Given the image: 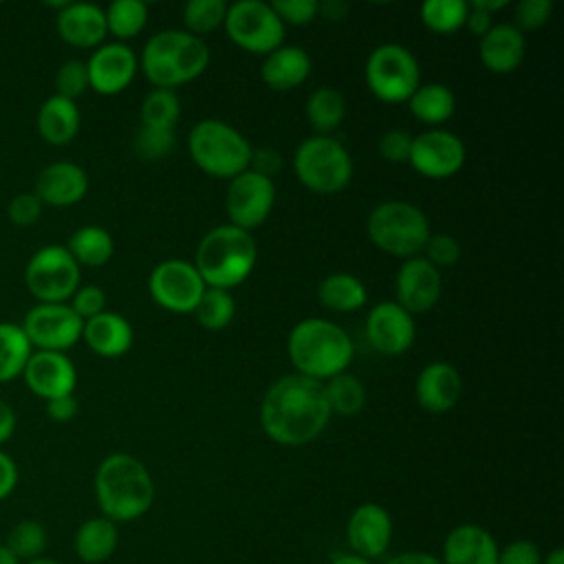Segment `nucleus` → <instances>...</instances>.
<instances>
[{
	"mask_svg": "<svg viewBox=\"0 0 564 564\" xmlns=\"http://www.w3.org/2000/svg\"><path fill=\"white\" fill-rule=\"evenodd\" d=\"M330 564H372V562H370V560H364V557H359V555H355V553H341V555L333 557Z\"/></svg>",
	"mask_w": 564,
	"mask_h": 564,
	"instance_id": "nucleus-59",
	"label": "nucleus"
},
{
	"mask_svg": "<svg viewBox=\"0 0 564 564\" xmlns=\"http://www.w3.org/2000/svg\"><path fill=\"white\" fill-rule=\"evenodd\" d=\"M311 57L302 46L282 44L264 55L260 77L271 90L286 93L306 82V77L311 75Z\"/></svg>",
	"mask_w": 564,
	"mask_h": 564,
	"instance_id": "nucleus-27",
	"label": "nucleus"
},
{
	"mask_svg": "<svg viewBox=\"0 0 564 564\" xmlns=\"http://www.w3.org/2000/svg\"><path fill=\"white\" fill-rule=\"evenodd\" d=\"M249 170L267 178H273L282 170V154L273 148H258L251 152Z\"/></svg>",
	"mask_w": 564,
	"mask_h": 564,
	"instance_id": "nucleus-51",
	"label": "nucleus"
},
{
	"mask_svg": "<svg viewBox=\"0 0 564 564\" xmlns=\"http://www.w3.org/2000/svg\"><path fill=\"white\" fill-rule=\"evenodd\" d=\"M273 203H275L273 178L245 170L242 174L229 181L227 196H225V212H227L229 225L251 231L269 218Z\"/></svg>",
	"mask_w": 564,
	"mask_h": 564,
	"instance_id": "nucleus-14",
	"label": "nucleus"
},
{
	"mask_svg": "<svg viewBox=\"0 0 564 564\" xmlns=\"http://www.w3.org/2000/svg\"><path fill=\"white\" fill-rule=\"evenodd\" d=\"M44 410H46V416H48L51 421H55V423H68V421H73V419L77 416L79 405H77L75 394H66V397H57V399L46 401Z\"/></svg>",
	"mask_w": 564,
	"mask_h": 564,
	"instance_id": "nucleus-52",
	"label": "nucleus"
},
{
	"mask_svg": "<svg viewBox=\"0 0 564 564\" xmlns=\"http://www.w3.org/2000/svg\"><path fill=\"white\" fill-rule=\"evenodd\" d=\"M88 192V174L73 161H53L37 172L33 194L42 205L70 207Z\"/></svg>",
	"mask_w": 564,
	"mask_h": 564,
	"instance_id": "nucleus-22",
	"label": "nucleus"
},
{
	"mask_svg": "<svg viewBox=\"0 0 564 564\" xmlns=\"http://www.w3.org/2000/svg\"><path fill=\"white\" fill-rule=\"evenodd\" d=\"M366 337L370 346L388 357H399L408 352L416 337L414 315H410L394 300L379 302L370 308L366 317Z\"/></svg>",
	"mask_w": 564,
	"mask_h": 564,
	"instance_id": "nucleus-17",
	"label": "nucleus"
},
{
	"mask_svg": "<svg viewBox=\"0 0 564 564\" xmlns=\"http://www.w3.org/2000/svg\"><path fill=\"white\" fill-rule=\"evenodd\" d=\"M516 22L513 26L518 31H535L544 26L553 15V2L551 0H520L516 4Z\"/></svg>",
	"mask_w": 564,
	"mask_h": 564,
	"instance_id": "nucleus-45",
	"label": "nucleus"
},
{
	"mask_svg": "<svg viewBox=\"0 0 564 564\" xmlns=\"http://www.w3.org/2000/svg\"><path fill=\"white\" fill-rule=\"evenodd\" d=\"M286 350L295 372L319 383L346 372L355 357L350 335L339 324L322 317L297 322L289 333Z\"/></svg>",
	"mask_w": 564,
	"mask_h": 564,
	"instance_id": "nucleus-3",
	"label": "nucleus"
},
{
	"mask_svg": "<svg viewBox=\"0 0 564 564\" xmlns=\"http://www.w3.org/2000/svg\"><path fill=\"white\" fill-rule=\"evenodd\" d=\"M275 15L282 20V24L304 26L317 18V0H275L271 2Z\"/></svg>",
	"mask_w": 564,
	"mask_h": 564,
	"instance_id": "nucleus-48",
	"label": "nucleus"
},
{
	"mask_svg": "<svg viewBox=\"0 0 564 564\" xmlns=\"http://www.w3.org/2000/svg\"><path fill=\"white\" fill-rule=\"evenodd\" d=\"M137 68L139 57L126 42H104L90 53L86 62L88 86L97 95H119L132 84Z\"/></svg>",
	"mask_w": 564,
	"mask_h": 564,
	"instance_id": "nucleus-16",
	"label": "nucleus"
},
{
	"mask_svg": "<svg viewBox=\"0 0 564 564\" xmlns=\"http://www.w3.org/2000/svg\"><path fill=\"white\" fill-rule=\"evenodd\" d=\"M15 425H18V416H15V410L4 401L0 399V447L11 441L13 432H15Z\"/></svg>",
	"mask_w": 564,
	"mask_h": 564,
	"instance_id": "nucleus-54",
	"label": "nucleus"
},
{
	"mask_svg": "<svg viewBox=\"0 0 564 564\" xmlns=\"http://www.w3.org/2000/svg\"><path fill=\"white\" fill-rule=\"evenodd\" d=\"M205 289L194 262L181 258L159 262L148 278L150 297L170 313H192Z\"/></svg>",
	"mask_w": 564,
	"mask_h": 564,
	"instance_id": "nucleus-13",
	"label": "nucleus"
},
{
	"mask_svg": "<svg viewBox=\"0 0 564 564\" xmlns=\"http://www.w3.org/2000/svg\"><path fill=\"white\" fill-rule=\"evenodd\" d=\"M207 64L209 48L205 40L178 29L159 31L141 53V70L154 88L174 90L203 75Z\"/></svg>",
	"mask_w": 564,
	"mask_h": 564,
	"instance_id": "nucleus-4",
	"label": "nucleus"
},
{
	"mask_svg": "<svg viewBox=\"0 0 564 564\" xmlns=\"http://www.w3.org/2000/svg\"><path fill=\"white\" fill-rule=\"evenodd\" d=\"M386 564H443L438 555L427 551H403L392 555Z\"/></svg>",
	"mask_w": 564,
	"mask_h": 564,
	"instance_id": "nucleus-55",
	"label": "nucleus"
},
{
	"mask_svg": "<svg viewBox=\"0 0 564 564\" xmlns=\"http://www.w3.org/2000/svg\"><path fill=\"white\" fill-rule=\"evenodd\" d=\"M482 66L494 75H509L518 70L527 55V37L511 22L494 24L478 44Z\"/></svg>",
	"mask_w": 564,
	"mask_h": 564,
	"instance_id": "nucleus-24",
	"label": "nucleus"
},
{
	"mask_svg": "<svg viewBox=\"0 0 564 564\" xmlns=\"http://www.w3.org/2000/svg\"><path fill=\"white\" fill-rule=\"evenodd\" d=\"M176 145V134L174 130L167 128H150V126H141L134 134L132 148L134 154L143 161H161L165 159Z\"/></svg>",
	"mask_w": 564,
	"mask_h": 564,
	"instance_id": "nucleus-42",
	"label": "nucleus"
},
{
	"mask_svg": "<svg viewBox=\"0 0 564 564\" xmlns=\"http://www.w3.org/2000/svg\"><path fill=\"white\" fill-rule=\"evenodd\" d=\"M75 262L82 267H104L115 253V240L101 225H84L75 229L64 245Z\"/></svg>",
	"mask_w": 564,
	"mask_h": 564,
	"instance_id": "nucleus-32",
	"label": "nucleus"
},
{
	"mask_svg": "<svg viewBox=\"0 0 564 564\" xmlns=\"http://www.w3.org/2000/svg\"><path fill=\"white\" fill-rule=\"evenodd\" d=\"M330 408L324 386L297 372L275 379L260 403V425L264 434L284 447L313 443L328 425Z\"/></svg>",
	"mask_w": 564,
	"mask_h": 564,
	"instance_id": "nucleus-1",
	"label": "nucleus"
},
{
	"mask_svg": "<svg viewBox=\"0 0 564 564\" xmlns=\"http://www.w3.org/2000/svg\"><path fill=\"white\" fill-rule=\"evenodd\" d=\"M412 150V134L405 130H388L379 139V154L388 163H408Z\"/></svg>",
	"mask_w": 564,
	"mask_h": 564,
	"instance_id": "nucleus-49",
	"label": "nucleus"
},
{
	"mask_svg": "<svg viewBox=\"0 0 564 564\" xmlns=\"http://www.w3.org/2000/svg\"><path fill=\"white\" fill-rule=\"evenodd\" d=\"M95 500L104 518L134 522L154 502V480L137 456L112 452L95 469Z\"/></svg>",
	"mask_w": 564,
	"mask_h": 564,
	"instance_id": "nucleus-2",
	"label": "nucleus"
},
{
	"mask_svg": "<svg viewBox=\"0 0 564 564\" xmlns=\"http://www.w3.org/2000/svg\"><path fill=\"white\" fill-rule=\"evenodd\" d=\"M86 88H90L86 62L66 59L55 73V95H62V97L75 101L79 95L86 93Z\"/></svg>",
	"mask_w": 564,
	"mask_h": 564,
	"instance_id": "nucleus-43",
	"label": "nucleus"
},
{
	"mask_svg": "<svg viewBox=\"0 0 564 564\" xmlns=\"http://www.w3.org/2000/svg\"><path fill=\"white\" fill-rule=\"evenodd\" d=\"M256 258L258 249L251 231L227 223L214 227L200 238L194 267L200 273L205 286L231 291L251 275Z\"/></svg>",
	"mask_w": 564,
	"mask_h": 564,
	"instance_id": "nucleus-5",
	"label": "nucleus"
},
{
	"mask_svg": "<svg viewBox=\"0 0 564 564\" xmlns=\"http://www.w3.org/2000/svg\"><path fill=\"white\" fill-rule=\"evenodd\" d=\"M18 478H20V471L13 456L0 447V502L15 491Z\"/></svg>",
	"mask_w": 564,
	"mask_h": 564,
	"instance_id": "nucleus-53",
	"label": "nucleus"
},
{
	"mask_svg": "<svg viewBox=\"0 0 564 564\" xmlns=\"http://www.w3.org/2000/svg\"><path fill=\"white\" fill-rule=\"evenodd\" d=\"M408 108L414 119L436 128L454 115L456 97L449 86L438 82H427V84H419V88L410 95Z\"/></svg>",
	"mask_w": 564,
	"mask_h": 564,
	"instance_id": "nucleus-30",
	"label": "nucleus"
},
{
	"mask_svg": "<svg viewBox=\"0 0 564 564\" xmlns=\"http://www.w3.org/2000/svg\"><path fill=\"white\" fill-rule=\"evenodd\" d=\"M350 11V4L344 2V0H326V2H319L317 7V15L330 20V22H339L348 15Z\"/></svg>",
	"mask_w": 564,
	"mask_h": 564,
	"instance_id": "nucleus-57",
	"label": "nucleus"
},
{
	"mask_svg": "<svg viewBox=\"0 0 564 564\" xmlns=\"http://www.w3.org/2000/svg\"><path fill=\"white\" fill-rule=\"evenodd\" d=\"M35 126L40 137L46 143L66 145L77 137L82 126V115L73 99H66L62 95H51L37 108Z\"/></svg>",
	"mask_w": 564,
	"mask_h": 564,
	"instance_id": "nucleus-28",
	"label": "nucleus"
},
{
	"mask_svg": "<svg viewBox=\"0 0 564 564\" xmlns=\"http://www.w3.org/2000/svg\"><path fill=\"white\" fill-rule=\"evenodd\" d=\"M463 394V377L449 361L427 364L414 381L416 403L432 414L449 412Z\"/></svg>",
	"mask_w": 564,
	"mask_h": 564,
	"instance_id": "nucleus-21",
	"label": "nucleus"
},
{
	"mask_svg": "<svg viewBox=\"0 0 564 564\" xmlns=\"http://www.w3.org/2000/svg\"><path fill=\"white\" fill-rule=\"evenodd\" d=\"M322 386H324V397H326V403L330 408V414L335 412V414H341V416H352V414L364 410L366 388L355 375L341 372V375H335L333 379H328Z\"/></svg>",
	"mask_w": 564,
	"mask_h": 564,
	"instance_id": "nucleus-37",
	"label": "nucleus"
},
{
	"mask_svg": "<svg viewBox=\"0 0 564 564\" xmlns=\"http://www.w3.org/2000/svg\"><path fill=\"white\" fill-rule=\"evenodd\" d=\"M0 564H22V562L0 542Z\"/></svg>",
	"mask_w": 564,
	"mask_h": 564,
	"instance_id": "nucleus-61",
	"label": "nucleus"
},
{
	"mask_svg": "<svg viewBox=\"0 0 564 564\" xmlns=\"http://www.w3.org/2000/svg\"><path fill=\"white\" fill-rule=\"evenodd\" d=\"M542 564H564V549H551L546 557H542Z\"/></svg>",
	"mask_w": 564,
	"mask_h": 564,
	"instance_id": "nucleus-60",
	"label": "nucleus"
},
{
	"mask_svg": "<svg viewBox=\"0 0 564 564\" xmlns=\"http://www.w3.org/2000/svg\"><path fill=\"white\" fill-rule=\"evenodd\" d=\"M421 22L438 35L456 33L465 26L469 7L465 0H427L419 9Z\"/></svg>",
	"mask_w": 564,
	"mask_h": 564,
	"instance_id": "nucleus-38",
	"label": "nucleus"
},
{
	"mask_svg": "<svg viewBox=\"0 0 564 564\" xmlns=\"http://www.w3.org/2000/svg\"><path fill=\"white\" fill-rule=\"evenodd\" d=\"M187 152L194 165L207 176L231 181L249 170L253 148L227 121L203 119L187 134Z\"/></svg>",
	"mask_w": 564,
	"mask_h": 564,
	"instance_id": "nucleus-6",
	"label": "nucleus"
},
{
	"mask_svg": "<svg viewBox=\"0 0 564 564\" xmlns=\"http://www.w3.org/2000/svg\"><path fill=\"white\" fill-rule=\"evenodd\" d=\"M370 242L394 258L421 256L430 238V220L421 207L408 200H383L379 203L366 223Z\"/></svg>",
	"mask_w": 564,
	"mask_h": 564,
	"instance_id": "nucleus-7",
	"label": "nucleus"
},
{
	"mask_svg": "<svg viewBox=\"0 0 564 564\" xmlns=\"http://www.w3.org/2000/svg\"><path fill=\"white\" fill-rule=\"evenodd\" d=\"M22 379L35 397L51 401L57 397L75 394L77 368L66 352L33 350L24 366Z\"/></svg>",
	"mask_w": 564,
	"mask_h": 564,
	"instance_id": "nucleus-19",
	"label": "nucleus"
},
{
	"mask_svg": "<svg viewBox=\"0 0 564 564\" xmlns=\"http://www.w3.org/2000/svg\"><path fill=\"white\" fill-rule=\"evenodd\" d=\"M192 313L203 328L223 330L231 324V319L236 315V302L229 291L207 286Z\"/></svg>",
	"mask_w": 564,
	"mask_h": 564,
	"instance_id": "nucleus-39",
	"label": "nucleus"
},
{
	"mask_svg": "<svg viewBox=\"0 0 564 564\" xmlns=\"http://www.w3.org/2000/svg\"><path fill=\"white\" fill-rule=\"evenodd\" d=\"M2 544L24 564L44 555L48 546V533L40 520L22 518L9 529Z\"/></svg>",
	"mask_w": 564,
	"mask_h": 564,
	"instance_id": "nucleus-35",
	"label": "nucleus"
},
{
	"mask_svg": "<svg viewBox=\"0 0 564 564\" xmlns=\"http://www.w3.org/2000/svg\"><path fill=\"white\" fill-rule=\"evenodd\" d=\"M317 300L322 306L335 313H350L366 304L368 291L366 284L352 273H330L317 286Z\"/></svg>",
	"mask_w": 564,
	"mask_h": 564,
	"instance_id": "nucleus-31",
	"label": "nucleus"
},
{
	"mask_svg": "<svg viewBox=\"0 0 564 564\" xmlns=\"http://www.w3.org/2000/svg\"><path fill=\"white\" fill-rule=\"evenodd\" d=\"M346 117V99L344 95L333 86H319L315 88L306 99V119L315 134L335 132Z\"/></svg>",
	"mask_w": 564,
	"mask_h": 564,
	"instance_id": "nucleus-33",
	"label": "nucleus"
},
{
	"mask_svg": "<svg viewBox=\"0 0 564 564\" xmlns=\"http://www.w3.org/2000/svg\"><path fill=\"white\" fill-rule=\"evenodd\" d=\"M119 546V527L117 522L95 516L84 520L73 538L75 555L86 564H101L115 555Z\"/></svg>",
	"mask_w": 564,
	"mask_h": 564,
	"instance_id": "nucleus-29",
	"label": "nucleus"
},
{
	"mask_svg": "<svg viewBox=\"0 0 564 564\" xmlns=\"http://www.w3.org/2000/svg\"><path fill=\"white\" fill-rule=\"evenodd\" d=\"M364 77L368 90L386 104H403L421 84V66L403 44H379L366 59Z\"/></svg>",
	"mask_w": 564,
	"mask_h": 564,
	"instance_id": "nucleus-9",
	"label": "nucleus"
},
{
	"mask_svg": "<svg viewBox=\"0 0 564 564\" xmlns=\"http://www.w3.org/2000/svg\"><path fill=\"white\" fill-rule=\"evenodd\" d=\"M392 540V518L379 502L359 505L346 522V542L350 553L364 560L381 557Z\"/></svg>",
	"mask_w": 564,
	"mask_h": 564,
	"instance_id": "nucleus-20",
	"label": "nucleus"
},
{
	"mask_svg": "<svg viewBox=\"0 0 564 564\" xmlns=\"http://www.w3.org/2000/svg\"><path fill=\"white\" fill-rule=\"evenodd\" d=\"M227 7L229 4L225 0H189L183 7V22L187 33L200 37L216 31L225 22Z\"/></svg>",
	"mask_w": 564,
	"mask_h": 564,
	"instance_id": "nucleus-41",
	"label": "nucleus"
},
{
	"mask_svg": "<svg viewBox=\"0 0 564 564\" xmlns=\"http://www.w3.org/2000/svg\"><path fill=\"white\" fill-rule=\"evenodd\" d=\"M24 564H59V562H57V560H53V557H46V555H42V557H37V560L24 562Z\"/></svg>",
	"mask_w": 564,
	"mask_h": 564,
	"instance_id": "nucleus-62",
	"label": "nucleus"
},
{
	"mask_svg": "<svg viewBox=\"0 0 564 564\" xmlns=\"http://www.w3.org/2000/svg\"><path fill=\"white\" fill-rule=\"evenodd\" d=\"M70 308L86 322L106 311V293L97 284H79L68 300Z\"/></svg>",
	"mask_w": 564,
	"mask_h": 564,
	"instance_id": "nucleus-47",
	"label": "nucleus"
},
{
	"mask_svg": "<svg viewBox=\"0 0 564 564\" xmlns=\"http://www.w3.org/2000/svg\"><path fill=\"white\" fill-rule=\"evenodd\" d=\"M33 350L66 352L82 339L84 319L68 302H37L20 322Z\"/></svg>",
	"mask_w": 564,
	"mask_h": 564,
	"instance_id": "nucleus-12",
	"label": "nucleus"
},
{
	"mask_svg": "<svg viewBox=\"0 0 564 564\" xmlns=\"http://www.w3.org/2000/svg\"><path fill=\"white\" fill-rule=\"evenodd\" d=\"M542 551L531 540H513L507 546L498 549L496 564H542Z\"/></svg>",
	"mask_w": 564,
	"mask_h": 564,
	"instance_id": "nucleus-50",
	"label": "nucleus"
},
{
	"mask_svg": "<svg viewBox=\"0 0 564 564\" xmlns=\"http://www.w3.org/2000/svg\"><path fill=\"white\" fill-rule=\"evenodd\" d=\"M443 564H496L498 544L494 535L474 522L454 527L443 542Z\"/></svg>",
	"mask_w": 564,
	"mask_h": 564,
	"instance_id": "nucleus-25",
	"label": "nucleus"
},
{
	"mask_svg": "<svg viewBox=\"0 0 564 564\" xmlns=\"http://www.w3.org/2000/svg\"><path fill=\"white\" fill-rule=\"evenodd\" d=\"M55 29L75 48H97L108 35L106 13L93 2H66L55 15Z\"/></svg>",
	"mask_w": 564,
	"mask_h": 564,
	"instance_id": "nucleus-23",
	"label": "nucleus"
},
{
	"mask_svg": "<svg viewBox=\"0 0 564 564\" xmlns=\"http://www.w3.org/2000/svg\"><path fill=\"white\" fill-rule=\"evenodd\" d=\"M225 33L242 51L269 55L284 44V24L262 0H238L227 7Z\"/></svg>",
	"mask_w": 564,
	"mask_h": 564,
	"instance_id": "nucleus-10",
	"label": "nucleus"
},
{
	"mask_svg": "<svg viewBox=\"0 0 564 564\" xmlns=\"http://www.w3.org/2000/svg\"><path fill=\"white\" fill-rule=\"evenodd\" d=\"M181 117V99L174 90L152 88L141 104V126L174 130Z\"/></svg>",
	"mask_w": 564,
	"mask_h": 564,
	"instance_id": "nucleus-40",
	"label": "nucleus"
},
{
	"mask_svg": "<svg viewBox=\"0 0 564 564\" xmlns=\"http://www.w3.org/2000/svg\"><path fill=\"white\" fill-rule=\"evenodd\" d=\"M443 293L441 271L430 264L423 256L403 260L394 278V302L410 315L427 313L436 306Z\"/></svg>",
	"mask_w": 564,
	"mask_h": 564,
	"instance_id": "nucleus-18",
	"label": "nucleus"
},
{
	"mask_svg": "<svg viewBox=\"0 0 564 564\" xmlns=\"http://www.w3.org/2000/svg\"><path fill=\"white\" fill-rule=\"evenodd\" d=\"M42 200L33 192H20L7 203V218L15 227H31L42 216Z\"/></svg>",
	"mask_w": 564,
	"mask_h": 564,
	"instance_id": "nucleus-46",
	"label": "nucleus"
},
{
	"mask_svg": "<svg viewBox=\"0 0 564 564\" xmlns=\"http://www.w3.org/2000/svg\"><path fill=\"white\" fill-rule=\"evenodd\" d=\"M467 4H469L471 9H476V11H482V13L491 15V18H494V13H498V11H502V9L509 7L507 0H471V2H467Z\"/></svg>",
	"mask_w": 564,
	"mask_h": 564,
	"instance_id": "nucleus-58",
	"label": "nucleus"
},
{
	"mask_svg": "<svg viewBox=\"0 0 564 564\" xmlns=\"http://www.w3.org/2000/svg\"><path fill=\"white\" fill-rule=\"evenodd\" d=\"M82 282V267L64 245L40 247L24 267V284L37 302H68Z\"/></svg>",
	"mask_w": 564,
	"mask_h": 564,
	"instance_id": "nucleus-11",
	"label": "nucleus"
},
{
	"mask_svg": "<svg viewBox=\"0 0 564 564\" xmlns=\"http://www.w3.org/2000/svg\"><path fill=\"white\" fill-rule=\"evenodd\" d=\"M82 339L95 355L117 359L132 348L134 330L123 315L115 311H104L84 322Z\"/></svg>",
	"mask_w": 564,
	"mask_h": 564,
	"instance_id": "nucleus-26",
	"label": "nucleus"
},
{
	"mask_svg": "<svg viewBox=\"0 0 564 564\" xmlns=\"http://www.w3.org/2000/svg\"><path fill=\"white\" fill-rule=\"evenodd\" d=\"M423 258L434 264L438 271L443 267H452L460 258V242L452 234H430L425 247H423Z\"/></svg>",
	"mask_w": 564,
	"mask_h": 564,
	"instance_id": "nucleus-44",
	"label": "nucleus"
},
{
	"mask_svg": "<svg viewBox=\"0 0 564 564\" xmlns=\"http://www.w3.org/2000/svg\"><path fill=\"white\" fill-rule=\"evenodd\" d=\"M106 29L117 42L137 37L148 24V4L141 0H115L104 9Z\"/></svg>",
	"mask_w": 564,
	"mask_h": 564,
	"instance_id": "nucleus-36",
	"label": "nucleus"
},
{
	"mask_svg": "<svg viewBox=\"0 0 564 564\" xmlns=\"http://www.w3.org/2000/svg\"><path fill=\"white\" fill-rule=\"evenodd\" d=\"M33 346L20 324L0 322V383L22 377Z\"/></svg>",
	"mask_w": 564,
	"mask_h": 564,
	"instance_id": "nucleus-34",
	"label": "nucleus"
},
{
	"mask_svg": "<svg viewBox=\"0 0 564 564\" xmlns=\"http://www.w3.org/2000/svg\"><path fill=\"white\" fill-rule=\"evenodd\" d=\"M465 143L458 134L443 130V128H430L421 134L412 137V150L408 163L425 178H449L465 165Z\"/></svg>",
	"mask_w": 564,
	"mask_h": 564,
	"instance_id": "nucleus-15",
	"label": "nucleus"
},
{
	"mask_svg": "<svg viewBox=\"0 0 564 564\" xmlns=\"http://www.w3.org/2000/svg\"><path fill=\"white\" fill-rule=\"evenodd\" d=\"M469 7V4H467ZM494 26V20L491 15L482 13V11H476L469 7V13H467V20H465V29H469L471 35H476L478 40Z\"/></svg>",
	"mask_w": 564,
	"mask_h": 564,
	"instance_id": "nucleus-56",
	"label": "nucleus"
},
{
	"mask_svg": "<svg viewBox=\"0 0 564 564\" xmlns=\"http://www.w3.org/2000/svg\"><path fill=\"white\" fill-rule=\"evenodd\" d=\"M297 181L322 196L341 192L352 178V159L346 145L326 134L304 139L293 152Z\"/></svg>",
	"mask_w": 564,
	"mask_h": 564,
	"instance_id": "nucleus-8",
	"label": "nucleus"
}]
</instances>
